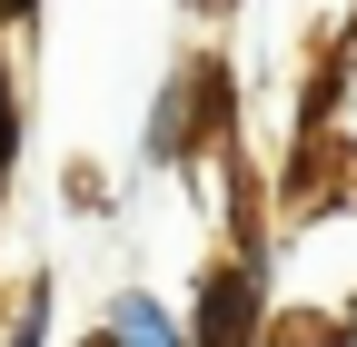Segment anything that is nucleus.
<instances>
[{
    "instance_id": "1",
    "label": "nucleus",
    "mask_w": 357,
    "mask_h": 347,
    "mask_svg": "<svg viewBox=\"0 0 357 347\" xmlns=\"http://www.w3.org/2000/svg\"><path fill=\"white\" fill-rule=\"evenodd\" d=\"M199 347H258V278L248 268H218L199 288Z\"/></svg>"
},
{
    "instance_id": "2",
    "label": "nucleus",
    "mask_w": 357,
    "mask_h": 347,
    "mask_svg": "<svg viewBox=\"0 0 357 347\" xmlns=\"http://www.w3.org/2000/svg\"><path fill=\"white\" fill-rule=\"evenodd\" d=\"M268 347H347V337H337V327H328V318H288V327H278V337H268Z\"/></svg>"
}]
</instances>
